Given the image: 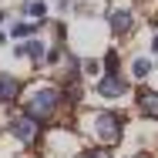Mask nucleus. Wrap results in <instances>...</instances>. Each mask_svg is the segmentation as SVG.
<instances>
[{
  "mask_svg": "<svg viewBox=\"0 0 158 158\" xmlns=\"http://www.w3.org/2000/svg\"><path fill=\"white\" fill-rule=\"evenodd\" d=\"M57 101H61V91L40 88V91L31 94V101H27V114H34V118H51V114L57 111Z\"/></svg>",
  "mask_w": 158,
  "mask_h": 158,
  "instance_id": "nucleus-1",
  "label": "nucleus"
},
{
  "mask_svg": "<svg viewBox=\"0 0 158 158\" xmlns=\"http://www.w3.org/2000/svg\"><path fill=\"white\" fill-rule=\"evenodd\" d=\"M94 121H98V135H101V141L114 145V141L121 138V114H111V111H101V114H98Z\"/></svg>",
  "mask_w": 158,
  "mask_h": 158,
  "instance_id": "nucleus-2",
  "label": "nucleus"
},
{
  "mask_svg": "<svg viewBox=\"0 0 158 158\" xmlns=\"http://www.w3.org/2000/svg\"><path fill=\"white\" fill-rule=\"evenodd\" d=\"M10 131H14L24 145H34V141H37V135H40V125L34 121V114H20V118H14V121H10Z\"/></svg>",
  "mask_w": 158,
  "mask_h": 158,
  "instance_id": "nucleus-3",
  "label": "nucleus"
},
{
  "mask_svg": "<svg viewBox=\"0 0 158 158\" xmlns=\"http://www.w3.org/2000/svg\"><path fill=\"white\" fill-rule=\"evenodd\" d=\"M98 94H101V98H121V94H125V81L111 71V74L98 84Z\"/></svg>",
  "mask_w": 158,
  "mask_h": 158,
  "instance_id": "nucleus-4",
  "label": "nucleus"
},
{
  "mask_svg": "<svg viewBox=\"0 0 158 158\" xmlns=\"http://www.w3.org/2000/svg\"><path fill=\"white\" fill-rule=\"evenodd\" d=\"M108 24L114 34H128L131 31V14L128 10H108Z\"/></svg>",
  "mask_w": 158,
  "mask_h": 158,
  "instance_id": "nucleus-5",
  "label": "nucleus"
},
{
  "mask_svg": "<svg viewBox=\"0 0 158 158\" xmlns=\"http://www.w3.org/2000/svg\"><path fill=\"white\" fill-rule=\"evenodd\" d=\"M138 111L148 114V118H158V91H145L138 98Z\"/></svg>",
  "mask_w": 158,
  "mask_h": 158,
  "instance_id": "nucleus-6",
  "label": "nucleus"
},
{
  "mask_svg": "<svg viewBox=\"0 0 158 158\" xmlns=\"http://www.w3.org/2000/svg\"><path fill=\"white\" fill-rule=\"evenodd\" d=\"M17 98V81L14 77H0V101H14Z\"/></svg>",
  "mask_w": 158,
  "mask_h": 158,
  "instance_id": "nucleus-7",
  "label": "nucleus"
},
{
  "mask_svg": "<svg viewBox=\"0 0 158 158\" xmlns=\"http://www.w3.org/2000/svg\"><path fill=\"white\" fill-rule=\"evenodd\" d=\"M17 54H20V57H40V54H44V47H40V40H27V44H20V47H17Z\"/></svg>",
  "mask_w": 158,
  "mask_h": 158,
  "instance_id": "nucleus-8",
  "label": "nucleus"
},
{
  "mask_svg": "<svg viewBox=\"0 0 158 158\" xmlns=\"http://www.w3.org/2000/svg\"><path fill=\"white\" fill-rule=\"evenodd\" d=\"M24 14L34 17V20H40V17H44V3H40V0H27V3H24Z\"/></svg>",
  "mask_w": 158,
  "mask_h": 158,
  "instance_id": "nucleus-9",
  "label": "nucleus"
},
{
  "mask_svg": "<svg viewBox=\"0 0 158 158\" xmlns=\"http://www.w3.org/2000/svg\"><path fill=\"white\" fill-rule=\"evenodd\" d=\"M148 71H152V64L145 61V57H135V64H131V74H135V77H145Z\"/></svg>",
  "mask_w": 158,
  "mask_h": 158,
  "instance_id": "nucleus-10",
  "label": "nucleus"
},
{
  "mask_svg": "<svg viewBox=\"0 0 158 158\" xmlns=\"http://www.w3.org/2000/svg\"><path fill=\"white\" fill-rule=\"evenodd\" d=\"M31 31H34V24H17V27H14L17 37H24V34H31Z\"/></svg>",
  "mask_w": 158,
  "mask_h": 158,
  "instance_id": "nucleus-11",
  "label": "nucleus"
},
{
  "mask_svg": "<svg viewBox=\"0 0 158 158\" xmlns=\"http://www.w3.org/2000/svg\"><path fill=\"white\" fill-rule=\"evenodd\" d=\"M84 158H111V155H108L104 148H94V152H88V155H84Z\"/></svg>",
  "mask_w": 158,
  "mask_h": 158,
  "instance_id": "nucleus-12",
  "label": "nucleus"
},
{
  "mask_svg": "<svg viewBox=\"0 0 158 158\" xmlns=\"http://www.w3.org/2000/svg\"><path fill=\"white\" fill-rule=\"evenodd\" d=\"M152 47H155V51H158V37H155V40H152Z\"/></svg>",
  "mask_w": 158,
  "mask_h": 158,
  "instance_id": "nucleus-13",
  "label": "nucleus"
}]
</instances>
